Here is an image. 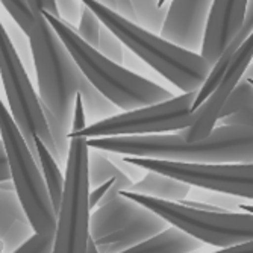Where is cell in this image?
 Returning <instances> with one entry per match:
<instances>
[{"instance_id": "cell-1", "label": "cell", "mask_w": 253, "mask_h": 253, "mask_svg": "<svg viewBox=\"0 0 253 253\" xmlns=\"http://www.w3.org/2000/svg\"><path fill=\"white\" fill-rule=\"evenodd\" d=\"M28 41L38 81V97L56 149L58 164H64L76 96L82 97L85 117L93 123L116 116L117 108L85 79L42 14L34 15Z\"/></svg>"}, {"instance_id": "cell-2", "label": "cell", "mask_w": 253, "mask_h": 253, "mask_svg": "<svg viewBox=\"0 0 253 253\" xmlns=\"http://www.w3.org/2000/svg\"><path fill=\"white\" fill-rule=\"evenodd\" d=\"M86 146L120 156L194 164H252L253 129L215 126L208 138L187 141L180 133L91 138Z\"/></svg>"}, {"instance_id": "cell-3", "label": "cell", "mask_w": 253, "mask_h": 253, "mask_svg": "<svg viewBox=\"0 0 253 253\" xmlns=\"http://www.w3.org/2000/svg\"><path fill=\"white\" fill-rule=\"evenodd\" d=\"M42 17L72 55L85 79L117 109L127 112L173 97L164 86L102 56L96 49L84 42L73 28L67 26L59 18L45 12H42Z\"/></svg>"}, {"instance_id": "cell-4", "label": "cell", "mask_w": 253, "mask_h": 253, "mask_svg": "<svg viewBox=\"0 0 253 253\" xmlns=\"http://www.w3.org/2000/svg\"><path fill=\"white\" fill-rule=\"evenodd\" d=\"M81 3L93 12L111 34L120 40L123 47L150 65L182 93H197L210 73V65L199 53L177 47L159 35L122 18L94 0H81Z\"/></svg>"}, {"instance_id": "cell-5", "label": "cell", "mask_w": 253, "mask_h": 253, "mask_svg": "<svg viewBox=\"0 0 253 253\" xmlns=\"http://www.w3.org/2000/svg\"><path fill=\"white\" fill-rule=\"evenodd\" d=\"M0 143L6 156L9 180L23 212L29 220L32 232L38 235L53 234L56 215L41 171L2 99H0Z\"/></svg>"}, {"instance_id": "cell-6", "label": "cell", "mask_w": 253, "mask_h": 253, "mask_svg": "<svg viewBox=\"0 0 253 253\" xmlns=\"http://www.w3.org/2000/svg\"><path fill=\"white\" fill-rule=\"evenodd\" d=\"M120 196L141 205L169 226L214 247H229L253 240L252 214L241 211H203L177 202H166L129 191Z\"/></svg>"}, {"instance_id": "cell-7", "label": "cell", "mask_w": 253, "mask_h": 253, "mask_svg": "<svg viewBox=\"0 0 253 253\" xmlns=\"http://www.w3.org/2000/svg\"><path fill=\"white\" fill-rule=\"evenodd\" d=\"M85 138H70L52 253H86L89 243V182Z\"/></svg>"}, {"instance_id": "cell-8", "label": "cell", "mask_w": 253, "mask_h": 253, "mask_svg": "<svg viewBox=\"0 0 253 253\" xmlns=\"http://www.w3.org/2000/svg\"><path fill=\"white\" fill-rule=\"evenodd\" d=\"M167 227L163 218L111 190L91 211L89 238L97 253H122Z\"/></svg>"}, {"instance_id": "cell-9", "label": "cell", "mask_w": 253, "mask_h": 253, "mask_svg": "<svg viewBox=\"0 0 253 253\" xmlns=\"http://www.w3.org/2000/svg\"><path fill=\"white\" fill-rule=\"evenodd\" d=\"M0 76H2L5 94L9 105V114L18 127L23 140L37 161L34 138H40L50 155L56 159L58 155L52 135L44 117V111L34 85L26 73L25 64L18 58L14 45L6 34V28L0 20ZM38 164V163H37Z\"/></svg>"}, {"instance_id": "cell-10", "label": "cell", "mask_w": 253, "mask_h": 253, "mask_svg": "<svg viewBox=\"0 0 253 253\" xmlns=\"http://www.w3.org/2000/svg\"><path fill=\"white\" fill-rule=\"evenodd\" d=\"M196 93H182L166 102L133 109L88 125L70 138H112V136H144L164 132H182L193 123L191 105Z\"/></svg>"}, {"instance_id": "cell-11", "label": "cell", "mask_w": 253, "mask_h": 253, "mask_svg": "<svg viewBox=\"0 0 253 253\" xmlns=\"http://www.w3.org/2000/svg\"><path fill=\"white\" fill-rule=\"evenodd\" d=\"M129 166L173 177L188 187L252 200V164H194L122 156Z\"/></svg>"}, {"instance_id": "cell-12", "label": "cell", "mask_w": 253, "mask_h": 253, "mask_svg": "<svg viewBox=\"0 0 253 253\" xmlns=\"http://www.w3.org/2000/svg\"><path fill=\"white\" fill-rule=\"evenodd\" d=\"M252 56H253V41L250 35L235 52L223 79L215 86L211 96L193 112V123L190 125V127L179 132L183 140L193 143V141L205 140V138H208L211 135V132L217 126L218 114L224 102L231 96L234 88L244 78L247 68L250 67Z\"/></svg>"}, {"instance_id": "cell-13", "label": "cell", "mask_w": 253, "mask_h": 253, "mask_svg": "<svg viewBox=\"0 0 253 253\" xmlns=\"http://www.w3.org/2000/svg\"><path fill=\"white\" fill-rule=\"evenodd\" d=\"M247 5L249 0H212L199 53L210 68L243 28Z\"/></svg>"}, {"instance_id": "cell-14", "label": "cell", "mask_w": 253, "mask_h": 253, "mask_svg": "<svg viewBox=\"0 0 253 253\" xmlns=\"http://www.w3.org/2000/svg\"><path fill=\"white\" fill-rule=\"evenodd\" d=\"M212 0H171L159 37L190 52L200 50Z\"/></svg>"}, {"instance_id": "cell-15", "label": "cell", "mask_w": 253, "mask_h": 253, "mask_svg": "<svg viewBox=\"0 0 253 253\" xmlns=\"http://www.w3.org/2000/svg\"><path fill=\"white\" fill-rule=\"evenodd\" d=\"M32 234L11 180L0 182V241L3 243V253L14 252Z\"/></svg>"}, {"instance_id": "cell-16", "label": "cell", "mask_w": 253, "mask_h": 253, "mask_svg": "<svg viewBox=\"0 0 253 253\" xmlns=\"http://www.w3.org/2000/svg\"><path fill=\"white\" fill-rule=\"evenodd\" d=\"M253 31V6H252V0H249V5H247V12L244 17V23H243V28L240 29V32L232 38V41L227 44V47L223 50V53L220 55V58L215 61L214 65H211L210 68V73L206 76L205 82L202 84V86L199 88V91L196 93V97L193 100L191 105V111L194 112L206 99L211 96V93L215 89V86L220 84V81L223 79L226 70L229 64H231L235 52L238 50L240 45L252 35Z\"/></svg>"}, {"instance_id": "cell-17", "label": "cell", "mask_w": 253, "mask_h": 253, "mask_svg": "<svg viewBox=\"0 0 253 253\" xmlns=\"http://www.w3.org/2000/svg\"><path fill=\"white\" fill-rule=\"evenodd\" d=\"M129 193L141 194L146 197L166 200V202H182L187 200L191 193V187L185 185L173 177L159 174L155 171H146L136 182L132 183Z\"/></svg>"}, {"instance_id": "cell-18", "label": "cell", "mask_w": 253, "mask_h": 253, "mask_svg": "<svg viewBox=\"0 0 253 253\" xmlns=\"http://www.w3.org/2000/svg\"><path fill=\"white\" fill-rule=\"evenodd\" d=\"M202 249V243L169 226L146 241H141L122 253H196Z\"/></svg>"}, {"instance_id": "cell-19", "label": "cell", "mask_w": 253, "mask_h": 253, "mask_svg": "<svg viewBox=\"0 0 253 253\" xmlns=\"http://www.w3.org/2000/svg\"><path fill=\"white\" fill-rule=\"evenodd\" d=\"M34 144L37 150V163H38L45 190H47L49 199L52 202L53 211L56 215L59 205H61L62 190H64V176L61 173V169H59V164L56 163V159L50 155V152L42 144L40 138L37 136L34 138Z\"/></svg>"}, {"instance_id": "cell-20", "label": "cell", "mask_w": 253, "mask_h": 253, "mask_svg": "<svg viewBox=\"0 0 253 253\" xmlns=\"http://www.w3.org/2000/svg\"><path fill=\"white\" fill-rule=\"evenodd\" d=\"M109 180H122V182H133L130 180L117 166L111 163V159L105 156L102 152L89 149L88 152V182L89 190L97 188Z\"/></svg>"}, {"instance_id": "cell-21", "label": "cell", "mask_w": 253, "mask_h": 253, "mask_svg": "<svg viewBox=\"0 0 253 253\" xmlns=\"http://www.w3.org/2000/svg\"><path fill=\"white\" fill-rule=\"evenodd\" d=\"M130 3L136 17V25L159 35L167 15V5L159 8L158 0H130Z\"/></svg>"}, {"instance_id": "cell-22", "label": "cell", "mask_w": 253, "mask_h": 253, "mask_svg": "<svg viewBox=\"0 0 253 253\" xmlns=\"http://www.w3.org/2000/svg\"><path fill=\"white\" fill-rule=\"evenodd\" d=\"M253 105V86L252 82L247 81H240L237 84V86L234 88V91L231 93V96L227 97V100L224 102L220 114H218V122L229 117L231 114ZM217 122V123H218Z\"/></svg>"}, {"instance_id": "cell-23", "label": "cell", "mask_w": 253, "mask_h": 253, "mask_svg": "<svg viewBox=\"0 0 253 253\" xmlns=\"http://www.w3.org/2000/svg\"><path fill=\"white\" fill-rule=\"evenodd\" d=\"M96 50L105 56L106 59L116 62L119 65H123V59H125V47L123 44L120 42V40L111 34L103 25L100 28L99 32V40H97V47Z\"/></svg>"}, {"instance_id": "cell-24", "label": "cell", "mask_w": 253, "mask_h": 253, "mask_svg": "<svg viewBox=\"0 0 253 253\" xmlns=\"http://www.w3.org/2000/svg\"><path fill=\"white\" fill-rule=\"evenodd\" d=\"M0 3L5 6L20 31L28 37L34 26V14L28 5V0H0Z\"/></svg>"}, {"instance_id": "cell-25", "label": "cell", "mask_w": 253, "mask_h": 253, "mask_svg": "<svg viewBox=\"0 0 253 253\" xmlns=\"http://www.w3.org/2000/svg\"><path fill=\"white\" fill-rule=\"evenodd\" d=\"M100 28H102V23L99 21V18L93 12H91L85 5H82L79 26H78V29H75L78 37L84 42H86L89 47L96 49L97 47V40H99Z\"/></svg>"}, {"instance_id": "cell-26", "label": "cell", "mask_w": 253, "mask_h": 253, "mask_svg": "<svg viewBox=\"0 0 253 253\" xmlns=\"http://www.w3.org/2000/svg\"><path fill=\"white\" fill-rule=\"evenodd\" d=\"M53 249V234L38 235L32 234L21 246H18L11 253H52Z\"/></svg>"}, {"instance_id": "cell-27", "label": "cell", "mask_w": 253, "mask_h": 253, "mask_svg": "<svg viewBox=\"0 0 253 253\" xmlns=\"http://www.w3.org/2000/svg\"><path fill=\"white\" fill-rule=\"evenodd\" d=\"M58 17L61 21H64L67 26L75 29V25L81 20V0H53Z\"/></svg>"}, {"instance_id": "cell-28", "label": "cell", "mask_w": 253, "mask_h": 253, "mask_svg": "<svg viewBox=\"0 0 253 253\" xmlns=\"http://www.w3.org/2000/svg\"><path fill=\"white\" fill-rule=\"evenodd\" d=\"M252 125H253V105L231 114L229 117L217 123V126H238V127H250V129Z\"/></svg>"}, {"instance_id": "cell-29", "label": "cell", "mask_w": 253, "mask_h": 253, "mask_svg": "<svg viewBox=\"0 0 253 253\" xmlns=\"http://www.w3.org/2000/svg\"><path fill=\"white\" fill-rule=\"evenodd\" d=\"M86 117H85V111H84V103H82V97L78 94L75 99V106H73V116H72V126H70V132H68V136H72L81 130H84L86 127Z\"/></svg>"}, {"instance_id": "cell-30", "label": "cell", "mask_w": 253, "mask_h": 253, "mask_svg": "<svg viewBox=\"0 0 253 253\" xmlns=\"http://www.w3.org/2000/svg\"><path fill=\"white\" fill-rule=\"evenodd\" d=\"M28 5L32 11V14H49L52 17H58V11H56V6H55V2L53 0H28Z\"/></svg>"}, {"instance_id": "cell-31", "label": "cell", "mask_w": 253, "mask_h": 253, "mask_svg": "<svg viewBox=\"0 0 253 253\" xmlns=\"http://www.w3.org/2000/svg\"><path fill=\"white\" fill-rule=\"evenodd\" d=\"M114 2H116V9H114V12H116L117 15H120L122 18L136 25V17H135L130 0H114Z\"/></svg>"}, {"instance_id": "cell-32", "label": "cell", "mask_w": 253, "mask_h": 253, "mask_svg": "<svg viewBox=\"0 0 253 253\" xmlns=\"http://www.w3.org/2000/svg\"><path fill=\"white\" fill-rule=\"evenodd\" d=\"M212 253H253V243H243L237 246H229V247H221Z\"/></svg>"}, {"instance_id": "cell-33", "label": "cell", "mask_w": 253, "mask_h": 253, "mask_svg": "<svg viewBox=\"0 0 253 253\" xmlns=\"http://www.w3.org/2000/svg\"><path fill=\"white\" fill-rule=\"evenodd\" d=\"M9 180V171H8V166H6V156L3 152V146L0 143V182Z\"/></svg>"}, {"instance_id": "cell-34", "label": "cell", "mask_w": 253, "mask_h": 253, "mask_svg": "<svg viewBox=\"0 0 253 253\" xmlns=\"http://www.w3.org/2000/svg\"><path fill=\"white\" fill-rule=\"evenodd\" d=\"M94 2H97L99 5H102V6H105V8L111 9V11L116 9V2H114V0H94Z\"/></svg>"}, {"instance_id": "cell-35", "label": "cell", "mask_w": 253, "mask_h": 253, "mask_svg": "<svg viewBox=\"0 0 253 253\" xmlns=\"http://www.w3.org/2000/svg\"><path fill=\"white\" fill-rule=\"evenodd\" d=\"M167 2H169V0H158V6H159V8H163V6L167 5Z\"/></svg>"}, {"instance_id": "cell-36", "label": "cell", "mask_w": 253, "mask_h": 253, "mask_svg": "<svg viewBox=\"0 0 253 253\" xmlns=\"http://www.w3.org/2000/svg\"><path fill=\"white\" fill-rule=\"evenodd\" d=\"M0 253H3V243L0 241Z\"/></svg>"}]
</instances>
